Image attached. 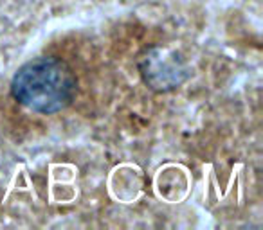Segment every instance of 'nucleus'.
Instances as JSON below:
<instances>
[{
	"mask_svg": "<svg viewBox=\"0 0 263 230\" xmlns=\"http://www.w3.org/2000/svg\"><path fill=\"white\" fill-rule=\"evenodd\" d=\"M78 81L72 69L54 56H40L24 63L11 79V95L36 113H58L76 97Z\"/></svg>",
	"mask_w": 263,
	"mask_h": 230,
	"instance_id": "nucleus-1",
	"label": "nucleus"
},
{
	"mask_svg": "<svg viewBox=\"0 0 263 230\" xmlns=\"http://www.w3.org/2000/svg\"><path fill=\"white\" fill-rule=\"evenodd\" d=\"M139 72L154 92H172L190 76L186 61L179 52L166 47H150L139 56Z\"/></svg>",
	"mask_w": 263,
	"mask_h": 230,
	"instance_id": "nucleus-2",
	"label": "nucleus"
}]
</instances>
